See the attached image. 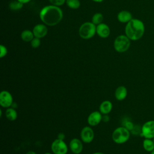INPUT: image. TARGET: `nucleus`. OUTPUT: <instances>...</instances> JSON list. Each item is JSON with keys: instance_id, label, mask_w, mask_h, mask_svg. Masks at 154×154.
<instances>
[{"instance_id": "nucleus-30", "label": "nucleus", "mask_w": 154, "mask_h": 154, "mask_svg": "<svg viewBox=\"0 0 154 154\" xmlns=\"http://www.w3.org/2000/svg\"><path fill=\"white\" fill-rule=\"evenodd\" d=\"M94 2H102L103 0H92Z\"/></svg>"}, {"instance_id": "nucleus-12", "label": "nucleus", "mask_w": 154, "mask_h": 154, "mask_svg": "<svg viewBox=\"0 0 154 154\" xmlns=\"http://www.w3.org/2000/svg\"><path fill=\"white\" fill-rule=\"evenodd\" d=\"M96 34L101 38H107L110 34V29L108 25L101 23L96 25Z\"/></svg>"}, {"instance_id": "nucleus-28", "label": "nucleus", "mask_w": 154, "mask_h": 154, "mask_svg": "<svg viewBox=\"0 0 154 154\" xmlns=\"http://www.w3.org/2000/svg\"><path fill=\"white\" fill-rule=\"evenodd\" d=\"M18 1L20 2L21 3L25 4H26V3H28L29 2H30L31 0H17Z\"/></svg>"}, {"instance_id": "nucleus-23", "label": "nucleus", "mask_w": 154, "mask_h": 154, "mask_svg": "<svg viewBox=\"0 0 154 154\" xmlns=\"http://www.w3.org/2000/svg\"><path fill=\"white\" fill-rule=\"evenodd\" d=\"M41 43L40 40L39 38L34 37V38L31 41V45L32 48H37L40 46Z\"/></svg>"}, {"instance_id": "nucleus-35", "label": "nucleus", "mask_w": 154, "mask_h": 154, "mask_svg": "<svg viewBox=\"0 0 154 154\" xmlns=\"http://www.w3.org/2000/svg\"><path fill=\"white\" fill-rule=\"evenodd\" d=\"M153 141H154V138H153Z\"/></svg>"}, {"instance_id": "nucleus-11", "label": "nucleus", "mask_w": 154, "mask_h": 154, "mask_svg": "<svg viewBox=\"0 0 154 154\" xmlns=\"http://www.w3.org/2000/svg\"><path fill=\"white\" fill-rule=\"evenodd\" d=\"M102 120V113L100 111H93L90 114L88 117L87 121L88 123L91 126H94L99 124V123Z\"/></svg>"}, {"instance_id": "nucleus-25", "label": "nucleus", "mask_w": 154, "mask_h": 154, "mask_svg": "<svg viewBox=\"0 0 154 154\" xmlns=\"http://www.w3.org/2000/svg\"><path fill=\"white\" fill-rule=\"evenodd\" d=\"M8 51L7 48L3 45H0V58H3L5 56H6V55L7 54Z\"/></svg>"}, {"instance_id": "nucleus-8", "label": "nucleus", "mask_w": 154, "mask_h": 154, "mask_svg": "<svg viewBox=\"0 0 154 154\" xmlns=\"http://www.w3.org/2000/svg\"><path fill=\"white\" fill-rule=\"evenodd\" d=\"M13 103L11 94L6 90H3L0 93V105L4 108H10Z\"/></svg>"}, {"instance_id": "nucleus-31", "label": "nucleus", "mask_w": 154, "mask_h": 154, "mask_svg": "<svg viewBox=\"0 0 154 154\" xmlns=\"http://www.w3.org/2000/svg\"><path fill=\"white\" fill-rule=\"evenodd\" d=\"M93 154H104V153H102V152H95V153H93Z\"/></svg>"}, {"instance_id": "nucleus-16", "label": "nucleus", "mask_w": 154, "mask_h": 154, "mask_svg": "<svg viewBox=\"0 0 154 154\" xmlns=\"http://www.w3.org/2000/svg\"><path fill=\"white\" fill-rule=\"evenodd\" d=\"M112 108V104L109 100L102 102L99 106V111L103 114H109Z\"/></svg>"}, {"instance_id": "nucleus-3", "label": "nucleus", "mask_w": 154, "mask_h": 154, "mask_svg": "<svg viewBox=\"0 0 154 154\" xmlns=\"http://www.w3.org/2000/svg\"><path fill=\"white\" fill-rule=\"evenodd\" d=\"M96 33V25L91 22L83 23L79 28V35L84 40L91 38Z\"/></svg>"}, {"instance_id": "nucleus-4", "label": "nucleus", "mask_w": 154, "mask_h": 154, "mask_svg": "<svg viewBox=\"0 0 154 154\" xmlns=\"http://www.w3.org/2000/svg\"><path fill=\"white\" fill-rule=\"evenodd\" d=\"M130 131L125 126L118 127L112 132V138L117 144H123L130 138Z\"/></svg>"}, {"instance_id": "nucleus-24", "label": "nucleus", "mask_w": 154, "mask_h": 154, "mask_svg": "<svg viewBox=\"0 0 154 154\" xmlns=\"http://www.w3.org/2000/svg\"><path fill=\"white\" fill-rule=\"evenodd\" d=\"M49 2L53 5L57 7L63 5L66 1V0H49Z\"/></svg>"}, {"instance_id": "nucleus-5", "label": "nucleus", "mask_w": 154, "mask_h": 154, "mask_svg": "<svg viewBox=\"0 0 154 154\" xmlns=\"http://www.w3.org/2000/svg\"><path fill=\"white\" fill-rule=\"evenodd\" d=\"M131 41L126 35H120L114 41V48L117 52H125L131 46Z\"/></svg>"}, {"instance_id": "nucleus-2", "label": "nucleus", "mask_w": 154, "mask_h": 154, "mask_svg": "<svg viewBox=\"0 0 154 154\" xmlns=\"http://www.w3.org/2000/svg\"><path fill=\"white\" fill-rule=\"evenodd\" d=\"M125 32V35L131 41H137L144 35L145 32L144 23L139 19L132 18L126 23Z\"/></svg>"}, {"instance_id": "nucleus-14", "label": "nucleus", "mask_w": 154, "mask_h": 154, "mask_svg": "<svg viewBox=\"0 0 154 154\" xmlns=\"http://www.w3.org/2000/svg\"><path fill=\"white\" fill-rule=\"evenodd\" d=\"M132 19L131 13L128 10H122L117 14V19L121 23H127Z\"/></svg>"}, {"instance_id": "nucleus-9", "label": "nucleus", "mask_w": 154, "mask_h": 154, "mask_svg": "<svg viewBox=\"0 0 154 154\" xmlns=\"http://www.w3.org/2000/svg\"><path fill=\"white\" fill-rule=\"evenodd\" d=\"M80 137L83 142L85 143H90L94 139V131L89 126H85L81 131Z\"/></svg>"}, {"instance_id": "nucleus-15", "label": "nucleus", "mask_w": 154, "mask_h": 154, "mask_svg": "<svg viewBox=\"0 0 154 154\" xmlns=\"http://www.w3.org/2000/svg\"><path fill=\"white\" fill-rule=\"evenodd\" d=\"M128 95L127 88L121 85L118 87L115 91V97L118 100H123Z\"/></svg>"}, {"instance_id": "nucleus-22", "label": "nucleus", "mask_w": 154, "mask_h": 154, "mask_svg": "<svg viewBox=\"0 0 154 154\" xmlns=\"http://www.w3.org/2000/svg\"><path fill=\"white\" fill-rule=\"evenodd\" d=\"M66 3L70 8L74 10L78 8L81 5L79 0H66Z\"/></svg>"}, {"instance_id": "nucleus-19", "label": "nucleus", "mask_w": 154, "mask_h": 154, "mask_svg": "<svg viewBox=\"0 0 154 154\" xmlns=\"http://www.w3.org/2000/svg\"><path fill=\"white\" fill-rule=\"evenodd\" d=\"M6 118L10 121L15 120L17 117V113L16 109L13 108H8L5 111Z\"/></svg>"}, {"instance_id": "nucleus-6", "label": "nucleus", "mask_w": 154, "mask_h": 154, "mask_svg": "<svg viewBox=\"0 0 154 154\" xmlns=\"http://www.w3.org/2000/svg\"><path fill=\"white\" fill-rule=\"evenodd\" d=\"M141 135L144 138H154V120L146 122L141 128Z\"/></svg>"}, {"instance_id": "nucleus-29", "label": "nucleus", "mask_w": 154, "mask_h": 154, "mask_svg": "<svg viewBox=\"0 0 154 154\" xmlns=\"http://www.w3.org/2000/svg\"><path fill=\"white\" fill-rule=\"evenodd\" d=\"M26 154H37V153L35 152H33V151H29Z\"/></svg>"}, {"instance_id": "nucleus-17", "label": "nucleus", "mask_w": 154, "mask_h": 154, "mask_svg": "<svg viewBox=\"0 0 154 154\" xmlns=\"http://www.w3.org/2000/svg\"><path fill=\"white\" fill-rule=\"evenodd\" d=\"M143 147L146 152H152L154 149V141L153 139L144 138L143 141Z\"/></svg>"}, {"instance_id": "nucleus-7", "label": "nucleus", "mask_w": 154, "mask_h": 154, "mask_svg": "<svg viewBox=\"0 0 154 154\" xmlns=\"http://www.w3.org/2000/svg\"><path fill=\"white\" fill-rule=\"evenodd\" d=\"M51 150L54 154H66L68 147L66 143L63 140L57 138L55 140L51 146Z\"/></svg>"}, {"instance_id": "nucleus-10", "label": "nucleus", "mask_w": 154, "mask_h": 154, "mask_svg": "<svg viewBox=\"0 0 154 154\" xmlns=\"http://www.w3.org/2000/svg\"><path fill=\"white\" fill-rule=\"evenodd\" d=\"M48 32V29L45 24H37L34 26L32 29V32L34 37L39 38L45 37L47 35Z\"/></svg>"}, {"instance_id": "nucleus-21", "label": "nucleus", "mask_w": 154, "mask_h": 154, "mask_svg": "<svg viewBox=\"0 0 154 154\" xmlns=\"http://www.w3.org/2000/svg\"><path fill=\"white\" fill-rule=\"evenodd\" d=\"M103 19V17L102 13H95L91 19V22H93L94 25H97L101 23H102V20Z\"/></svg>"}, {"instance_id": "nucleus-18", "label": "nucleus", "mask_w": 154, "mask_h": 154, "mask_svg": "<svg viewBox=\"0 0 154 154\" xmlns=\"http://www.w3.org/2000/svg\"><path fill=\"white\" fill-rule=\"evenodd\" d=\"M20 37L23 41L26 42H31L34 38V35L32 31L29 29H25L21 32Z\"/></svg>"}, {"instance_id": "nucleus-33", "label": "nucleus", "mask_w": 154, "mask_h": 154, "mask_svg": "<svg viewBox=\"0 0 154 154\" xmlns=\"http://www.w3.org/2000/svg\"><path fill=\"white\" fill-rule=\"evenodd\" d=\"M0 116L1 117L2 116V110L0 109Z\"/></svg>"}, {"instance_id": "nucleus-1", "label": "nucleus", "mask_w": 154, "mask_h": 154, "mask_svg": "<svg viewBox=\"0 0 154 154\" xmlns=\"http://www.w3.org/2000/svg\"><path fill=\"white\" fill-rule=\"evenodd\" d=\"M39 17L44 24L47 26H53L61 21L63 17V13L59 7L49 5L41 9Z\"/></svg>"}, {"instance_id": "nucleus-26", "label": "nucleus", "mask_w": 154, "mask_h": 154, "mask_svg": "<svg viewBox=\"0 0 154 154\" xmlns=\"http://www.w3.org/2000/svg\"><path fill=\"white\" fill-rule=\"evenodd\" d=\"M102 121L104 122H108L109 120V117L107 114H104L103 116H102Z\"/></svg>"}, {"instance_id": "nucleus-34", "label": "nucleus", "mask_w": 154, "mask_h": 154, "mask_svg": "<svg viewBox=\"0 0 154 154\" xmlns=\"http://www.w3.org/2000/svg\"><path fill=\"white\" fill-rule=\"evenodd\" d=\"M44 154H52L51 153H49V152H47V153H44Z\"/></svg>"}, {"instance_id": "nucleus-20", "label": "nucleus", "mask_w": 154, "mask_h": 154, "mask_svg": "<svg viewBox=\"0 0 154 154\" xmlns=\"http://www.w3.org/2000/svg\"><path fill=\"white\" fill-rule=\"evenodd\" d=\"M23 4L18 1L17 0L13 1L9 4V8L11 10L13 11H18L22 8Z\"/></svg>"}, {"instance_id": "nucleus-13", "label": "nucleus", "mask_w": 154, "mask_h": 154, "mask_svg": "<svg viewBox=\"0 0 154 154\" xmlns=\"http://www.w3.org/2000/svg\"><path fill=\"white\" fill-rule=\"evenodd\" d=\"M69 147L73 153L79 154L82 151L83 145L80 140L78 138H73L70 141Z\"/></svg>"}, {"instance_id": "nucleus-32", "label": "nucleus", "mask_w": 154, "mask_h": 154, "mask_svg": "<svg viewBox=\"0 0 154 154\" xmlns=\"http://www.w3.org/2000/svg\"><path fill=\"white\" fill-rule=\"evenodd\" d=\"M150 154H154V149L152 152H150Z\"/></svg>"}, {"instance_id": "nucleus-27", "label": "nucleus", "mask_w": 154, "mask_h": 154, "mask_svg": "<svg viewBox=\"0 0 154 154\" xmlns=\"http://www.w3.org/2000/svg\"><path fill=\"white\" fill-rule=\"evenodd\" d=\"M65 138V135L63 133H60L58 135V138L60 139V140H64Z\"/></svg>"}]
</instances>
